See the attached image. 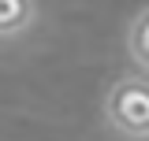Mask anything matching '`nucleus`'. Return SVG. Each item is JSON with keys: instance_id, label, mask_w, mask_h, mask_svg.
<instances>
[{"instance_id": "3", "label": "nucleus", "mask_w": 149, "mask_h": 141, "mask_svg": "<svg viewBox=\"0 0 149 141\" xmlns=\"http://www.w3.org/2000/svg\"><path fill=\"white\" fill-rule=\"evenodd\" d=\"M127 56L142 70H149V8L134 15V22L127 30Z\"/></svg>"}, {"instance_id": "2", "label": "nucleus", "mask_w": 149, "mask_h": 141, "mask_svg": "<svg viewBox=\"0 0 149 141\" xmlns=\"http://www.w3.org/2000/svg\"><path fill=\"white\" fill-rule=\"evenodd\" d=\"M37 4L34 0H0V37H19L34 26Z\"/></svg>"}, {"instance_id": "1", "label": "nucleus", "mask_w": 149, "mask_h": 141, "mask_svg": "<svg viewBox=\"0 0 149 141\" xmlns=\"http://www.w3.org/2000/svg\"><path fill=\"white\" fill-rule=\"evenodd\" d=\"M104 119L116 134L130 141H149V78H119L104 97Z\"/></svg>"}]
</instances>
